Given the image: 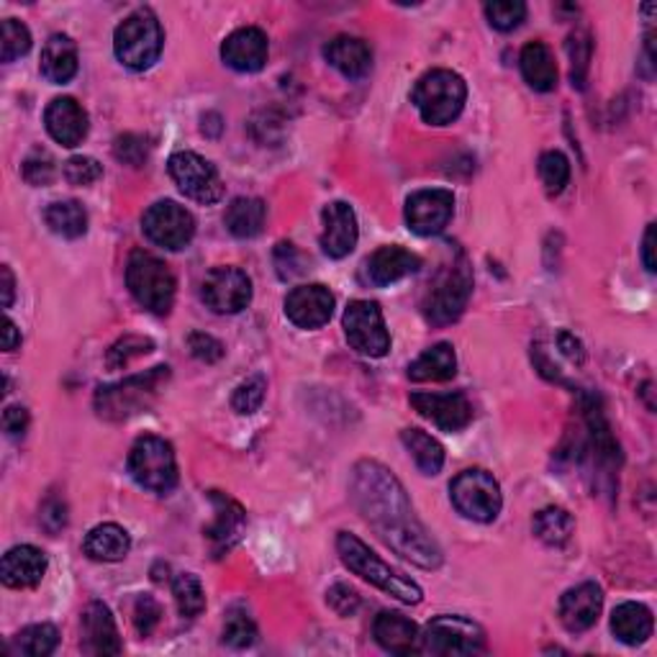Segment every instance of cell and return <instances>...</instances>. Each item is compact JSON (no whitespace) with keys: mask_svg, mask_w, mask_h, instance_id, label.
<instances>
[{"mask_svg":"<svg viewBox=\"0 0 657 657\" xmlns=\"http://www.w3.org/2000/svg\"><path fill=\"white\" fill-rule=\"evenodd\" d=\"M129 472L147 491L159 495L170 493L178 486V463H175L170 442L155 434H144L136 439L129 453Z\"/></svg>","mask_w":657,"mask_h":657,"instance_id":"cell-8","label":"cell"},{"mask_svg":"<svg viewBox=\"0 0 657 657\" xmlns=\"http://www.w3.org/2000/svg\"><path fill=\"white\" fill-rule=\"evenodd\" d=\"M29 49H32V32H29L21 21L5 19L3 36H0V59L9 65V63H13V59L24 57Z\"/></svg>","mask_w":657,"mask_h":657,"instance_id":"cell-41","label":"cell"},{"mask_svg":"<svg viewBox=\"0 0 657 657\" xmlns=\"http://www.w3.org/2000/svg\"><path fill=\"white\" fill-rule=\"evenodd\" d=\"M601 609H603L601 588L595 583H580L563 593L557 614H560V622L565 630L572 634H580V632H588L595 622H599Z\"/></svg>","mask_w":657,"mask_h":657,"instance_id":"cell-21","label":"cell"},{"mask_svg":"<svg viewBox=\"0 0 657 657\" xmlns=\"http://www.w3.org/2000/svg\"><path fill=\"white\" fill-rule=\"evenodd\" d=\"M345 337L355 353L365 357H386L391 349V334L386 328L383 311L376 301H353L347 305L345 319Z\"/></svg>","mask_w":657,"mask_h":657,"instance_id":"cell-11","label":"cell"},{"mask_svg":"<svg viewBox=\"0 0 657 657\" xmlns=\"http://www.w3.org/2000/svg\"><path fill=\"white\" fill-rule=\"evenodd\" d=\"M44 126L52 140L63 147H78L88 136V113L75 98H55L44 111Z\"/></svg>","mask_w":657,"mask_h":657,"instance_id":"cell-20","label":"cell"},{"mask_svg":"<svg viewBox=\"0 0 657 657\" xmlns=\"http://www.w3.org/2000/svg\"><path fill=\"white\" fill-rule=\"evenodd\" d=\"M642 263H645L647 272H655V224L647 226L645 240H642Z\"/></svg>","mask_w":657,"mask_h":657,"instance_id":"cell-55","label":"cell"},{"mask_svg":"<svg viewBox=\"0 0 657 657\" xmlns=\"http://www.w3.org/2000/svg\"><path fill=\"white\" fill-rule=\"evenodd\" d=\"M65 178L73 186H93L103 178V165L93 157H73L65 163Z\"/></svg>","mask_w":657,"mask_h":657,"instance_id":"cell-46","label":"cell"},{"mask_svg":"<svg viewBox=\"0 0 657 657\" xmlns=\"http://www.w3.org/2000/svg\"><path fill=\"white\" fill-rule=\"evenodd\" d=\"M3 430L9 437L19 439L29 430V411L24 407H9L3 411Z\"/></svg>","mask_w":657,"mask_h":657,"instance_id":"cell-52","label":"cell"},{"mask_svg":"<svg viewBox=\"0 0 657 657\" xmlns=\"http://www.w3.org/2000/svg\"><path fill=\"white\" fill-rule=\"evenodd\" d=\"M167 170L180 193L198 203L211 205L224 196V182H221L216 167L196 152H175L167 163Z\"/></svg>","mask_w":657,"mask_h":657,"instance_id":"cell-13","label":"cell"},{"mask_svg":"<svg viewBox=\"0 0 657 657\" xmlns=\"http://www.w3.org/2000/svg\"><path fill=\"white\" fill-rule=\"evenodd\" d=\"M449 499H453L455 509L463 516L472 519V522L488 524L501 514L503 499L501 486L491 472L483 468L463 470L453 483H449Z\"/></svg>","mask_w":657,"mask_h":657,"instance_id":"cell-9","label":"cell"},{"mask_svg":"<svg viewBox=\"0 0 657 657\" xmlns=\"http://www.w3.org/2000/svg\"><path fill=\"white\" fill-rule=\"evenodd\" d=\"M267 219V205L259 198H234L226 209L224 224L236 240H252L263 232Z\"/></svg>","mask_w":657,"mask_h":657,"instance_id":"cell-33","label":"cell"},{"mask_svg":"<svg viewBox=\"0 0 657 657\" xmlns=\"http://www.w3.org/2000/svg\"><path fill=\"white\" fill-rule=\"evenodd\" d=\"M457 372V357L455 347L447 342H439L426 349L424 355H419L414 363L409 365V378L416 383H445L453 380Z\"/></svg>","mask_w":657,"mask_h":657,"instance_id":"cell-30","label":"cell"},{"mask_svg":"<svg viewBox=\"0 0 657 657\" xmlns=\"http://www.w3.org/2000/svg\"><path fill=\"white\" fill-rule=\"evenodd\" d=\"M0 278H3V309H11L13 296H16V280H13L9 265L0 267Z\"/></svg>","mask_w":657,"mask_h":657,"instance_id":"cell-56","label":"cell"},{"mask_svg":"<svg viewBox=\"0 0 657 657\" xmlns=\"http://www.w3.org/2000/svg\"><path fill=\"white\" fill-rule=\"evenodd\" d=\"M201 298L216 313H240L252 301V280L240 267H213L201 282Z\"/></svg>","mask_w":657,"mask_h":657,"instance_id":"cell-14","label":"cell"},{"mask_svg":"<svg viewBox=\"0 0 657 657\" xmlns=\"http://www.w3.org/2000/svg\"><path fill=\"white\" fill-rule=\"evenodd\" d=\"M142 232L157 247L186 249L196 236V219L186 205L175 201H157L142 216Z\"/></svg>","mask_w":657,"mask_h":657,"instance_id":"cell-12","label":"cell"},{"mask_svg":"<svg viewBox=\"0 0 657 657\" xmlns=\"http://www.w3.org/2000/svg\"><path fill=\"white\" fill-rule=\"evenodd\" d=\"M267 34L257 26L236 29L221 44V59L236 73H259L267 63Z\"/></svg>","mask_w":657,"mask_h":657,"instance_id":"cell-19","label":"cell"},{"mask_svg":"<svg viewBox=\"0 0 657 657\" xmlns=\"http://www.w3.org/2000/svg\"><path fill=\"white\" fill-rule=\"evenodd\" d=\"M132 616H134L136 632H140L142 637H149V634L157 630L159 619H163V609H159V603L152 599V595H140L134 603Z\"/></svg>","mask_w":657,"mask_h":657,"instance_id":"cell-48","label":"cell"},{"mask_svg":"<svg viewBox=\"0 0 657 657\" xmlns=\"http://www.w3.org/2000/svg\"><path fill=\"white\" fill-rule=\"evenodd\" d=\"M113 155H116L121 163H126L132 167H142L144 163H147L149 144L140 134H124V136H119L116 144H113Z\"/></svg>","mask_w":657,"mask_h":657,"instance_id":"cell-47","label":"cell"},{"mask_svg":"<svg viewBox=\"0 0 657 657\" xmlns=\"http://www.w3.org/2000/svg\"><path fill=\"white\" fill-rule=\"evenodd\" d=\"M152 349H155V342H152L149 337H140V334H126V337L113 342L109 355H105V365H109L111 370H121V368H126V365L132 363L134 357L149 355Z\"/></svg>","mask_w":657,"mask_h":657,"instance_id":"cell-40","label":"cell"},{"mask_svg":"<svg viewBox=\"0 0 657 657\" xmlns=\"http://www.w3.org/2000/svg\"><path fill=\"white\" fill-rule=\"evenodd\" d=\"M324 57L347 80H363L372 70V49L357 36H334L324 47Z\"/></svg>","mask_w":657,"mask_h":657,"instance_id":"cell-27","label":"cell"},{"mask_svg":"<svg viewBox=\"0 0 657 657\" xmlns=\"http://www.w3.org/2000/svg\"><path fill=\"white\" fill-rule=\"evenodd\" d=\"M82 649L88 655H121V637L111 609L103 601H90L82 611Z\"/></svg>","mask_w":657,"mask_h":657,"instance_id":"cell-22","label":"cell"},{"mask_svg":"<svg viewBox=\"0 0 657 657\" xmlns=\"http://www.w3.org/2000/svg\"><path fill=\"white\" fill-rule=\"evenodd\" d=\"M411 101L432 126H447L460 116L468 101V86L453 70H430L416 80Z\"/></svg>","mask_w":657,"mask_h":657,"instance_id":"cell-4","label":"cell"},{"mask_svg":"<svg viewBox=\"0 0 657 657\" xmlns=\"http://www.w3.org/2000/svg\"><path fill=\"white\" fill-rule=\"evenodd\" d=\"M419 270H422V257L403 247H396V244L376 249L365 263V278L378 288L399 282Z\"/></svg>","mask_w":657,"mask_h":657,"instance_id":"cell-24","label":"cell"},{"mask_svg":"<svg viewBox=\"0 0 657 657\" xmlns=\"http://www.w3.org/2000/svg\"><path fill=\"white\" fill-rule=\"evenodd\" d=\"M486 649V632L465 616H434L422 632V653L442 657L478 655Z\"/></svg>","mask_w":657,"mask_h":657,"instance_id":"cell-10","label":"cell"},{"mask_svg":"<svg viewBox=\"0 0 657 657\" xmlns=\"http://www.w3.org/2000/svg\"><path fill=\"white\" fill-rule=\"evenodd\" d=\"M591 34L586 29H578L576 34L568 40V55H570V65H572V86L583 88L586 86V75H588V65H591Z\"/></svg>","mask_w":657,"mask_h":657,"instance_id":"cell-43","label":"cell"},{"mask_svg":"<svg viewBox=\"0 0 657 657\" xmlns=\"http://www.w3.org/2000/svg\"><path fill=\"white\" fill-rule=\"evenodd\" d=\"M59 645V632L55 624H32L26 630H21L11 642L13 655L26 657H47Z\"/></svg>","mask_w":657,"mask_h":657,"instance_id":"cell-36","label":"cell"},{"mask_svg":"<svg viewBox=\"0 0 657 657\" xmlns=\"http://www.w3.org/2000/svg\"><path fill=\"white\" fill-rule=\"evenodd\" d=\"M47 576V555L34 545H19L3 555L0 580L9 588H34Z\"/></svg>","mask_w":657,"mask_h":657,"instance_id":"cell-23","label":"cell"},{"mask_svg":"<svg viewBox=\"0 0 657 657\" xmlns=\"http://www.w3.org/2000/svg\"><path fill=\"white\" fill-rule=\"evenodd\" d=\"M42 524L47 526L49 532H59L67 524V509L59 499H49L42 506Z\"/></svg>","mask_w":657,"mask_h":657,"instance_id":"cell-53","label":"cell"},{"mask_svg":"<svg viewBox=\"0 0 657 657\" xmlns=\"http://www.w3.org/2000/svg\"><path fill=\"white\" fill-rule=\"evenodd\" d=\"M165 47V32L159 21L149 9L134 11L116 26L113 34V52H116L119 63L129 70H149L163 55Z\"/></svg>","mask_w":657,"mask_h":657,"instance_id":"cell-6","label":"cell"},{"mask_svg":"<svg viewBox=\"0 0 657 657\" xmlns=\"http://www.w3.org/2000/svg\"><path fill=\"white\" fill-rule=\"evenodd\" d=\"M372 637L386 653L416 655L422 653V632L409 616L399 611H383L372 624Z\"/></svg>","mask_w":657,"mask_h":657,"instance_id":"cell-25","label":"cell"},{"mask_svg":"<svg viewBox=\"0 0 657 657\" xmlns=\"http://www.w3.org/2000/svg\"><path fill=\"white\" fill-rule=\"evenodd\" d=\"M44 221L52 232L65 236V240H80L88 232V213L78 201L49 203L44 211Z\"/></svg>","mask_w":657,"mask_h":657,"instance_id":"cell-35","label":"cell"},{"mask_svg":"<svg viewBox=\"0 0 657 657\" xmlns=\"http://www.w3.org/2000/svg\"><path fill=\"white\" fill-rule=\"evenodd\" d=\"M221 639H224V645L234 647V649L252 647L257 642V626L247 614H242V611H232V614L226 616L224 637Z\"/></svg>","mask_w":657,"mask_h":657,"instance_id":"cell-45","label":"cell"},{"mask_svg":"<svg viewBox=\"0 0 657 657\" xmlns=\"http://www.w3.org/2000/svg\"><path fill=\"white\" fill-rule=\"evenodd\" d=\"M401 439L403 445H407L409 455L414 457L416 468L422 470L424 476H437L442 465H445V447L424 430H403Z\"/></svg>","mask_w":657,"mask_h":657,"instance_id":"cell-34","label":"cell"},{"mask_svg":"<svg viewBox=\"0 0 657 657\" xmlns=\"http://www.w3.org/2000/svg\"><path fill=\"white\" fill-rule=\"evenodd\" d=\"M349 491H353L355 506L360 509L365 522L380 534V539L388 547L419 565V568H439V545L414 516V506H411L407 488L401 486V480L386 465L376 460L357 463Z\"/></svg>","mask_w":657,"mask_h":657,"instance_id":"cell-1","label":"cell"},{"mask_svg":"<svg viewBox=\"0 0 657 657\" xmlns=\"http://www.w3.org/2000/svg\"><path fill=\"white\" fill-rule=\"evenodd\" d=\"M326 601H328V606L337 611L339 616H353L357 611V606H360V593H357L353 586L337 583L332 588V591L326 593Z\"/></svg>","mask_w":657,"mask_h":657,"instance_id":"cell-50","label":"cell"},{"mask_svg":"<svg viewBox=\"0 0 657 657\" xmlns=\"http://www.w3.org/2000/svg\"><path fill=\"white\" fill-rule=\"evenodd\" d=\"M82 547H86V555L90 560L119 563L124 560L129 549H132V537H129L124 526L109 522V524H98L96 530H90L86 537V545Z\"/></svg>","mask_w":657,"mask_h":657,"instance_id":"cell-32","label":"cell"},{"mask_svg":"<svg viewBox=\"0 0 657 657\" xmlns=\"http://www.w3.org/2000/svg\"><path fill=\"white\" fill-rule=\"evenodd\" d=\"M211 503L216 506V519H213V524L205 530V537L211 542L213 555L219 557L229 553V549L240 542L244 524H247V514H244L240 503L219 491L211 493Z\"/></svg>","mask_w":657,"mask_h":657,"instance_id":"cell-26","label":"cell"},{"mask_svg":"<svg viewBox=\"0 0 657 657\" xmlns=\"http://www.w3.org/2000/svg\"><path fill=\"white\" fill-rule=\"evenodd\" d=\"M557 347H560V353L568 357L570 363H583V345H580V342L572 337L570 332H560L557 334Z\"/></svg>","mask_w":657,"mask_h":657,"instance_id":"cell-54","label":"cell"},{"mask_svg":"<svg viewBox=\"0 0 657 657\" xmlns=\"http://www.w3.org/2000/svg\"><path fill=\"white\" fill-rule=\"evenodd\" d=\"M24 178L32 182V186H49L52 178H55V165L47 155H34L24 163Z\"/></svg>","mask_w":657,"mask_h":657,"instance_id":"cell-51","label":"cell"},{"mask_svg":"<svg viewBox=\"0 0 657 657\" xmlns=\"http://www.w3.org/2000/svg\"><path fill=\"white\" fill-rule=\"evenodd\" d=\"M126 286L142 309L157 313V316L170 313L178 282H175L170 265L152 255V252H132L126 263Z\"/></svg>","mask_w":657,"mask_h":657,"instance_id":"cell-5","label":"cell"},{"mask_svg":"<svg viewBox=\"0 0 657 657\" xmlns=\"http://www.w3.org/2000/svg\"><path fill=\"white\" fill-rule=\"evenodd\" d=\"M188 349H190V355L196 357V360H201L205 365L219 363L221 357H224V345H221L216 337H211V334H203V332L190 334Z\"/></svg>","mask_w":657,"mask_h":657,"instance_id":"cell-49","label":"cell"},{"mask_svg":"<svg viewBox=\"0 0 657 657\" xmlns=\"http://www.w3.org/2000/svg\"><path fill=\"white\" fill-rule=\"evenodd\" d=\"M337 553L342 557V563H345L355 576L368 580L370 586L380 588V591L393 595V599H399L403 603H422L424 599L422 586H419L416 580H411L409 576H403L401 570H396L393 565L380 560V557L372 553L360 537H355V534L339 532Z\"/></svg>","mask_w":657,"mask_h":657,"instance_id":"cell-2","label":"cell"},{"mask_svg":"<svg viewBox=\"0 0 657 657\" xmlns=\"http://www.w3.org/2000/svg\"><path fill=\"white\" fill-rule=\"evenodd\" d=\"M324 232H321V249L332 259H342L353 255L360 240V226H357V213L345 201H332L324 205Z\"/></svg>","mask_w":657,"mask_h":657,"instance_id":"cell-16","label":"cell"},{"mask_svg":"<svg viewBox=\"0 0 657 657\" xmlns=\"http://www.w3.org/2000/svg\"><path fill=\"white\" fill-rule=\"evenodd\" d=\"M411 407L442 432H460L472 422V407L465 393H414Z\"/></svg>","mask_w":657,"mask_h":657,"instance_id":"cell-18","label":"cell"},{"mask_svg":"<svg viewBox=\"0 0 657 657\" xmlns=\"http://www.w3.org/2000/svg\"><path fill=\"white\" fill-rule=\"evenodd\" d=\"M19 345H21L19 326L13 324L11 319H5L3 321V349H5V353H13V349H19Z\"/></svg>","mask_w":657,"mask_h":657,"instance_id":"cell-57","label":"cell"},{"mask_svg":"<svg viewBox=\"0 0 657 657\" xmlns=\"http://www.w3.org/2000/svg\"><path fill=\"white\" fill-rule=\"evenodd\" d=\"M486 19L499 32H514L524 24L526 5L522 0H493V3H486Z\"/></svg>","mask_w":657,"mask_h":657,"instance_id":"cell-42","label":"cell"},{"mask_svg":"<svg viewBox=\"0 0 657 657\" xmlns=\"http://www.w3.org/2000/svg\"><path fill=\"white\" fill-rule=\"evenodd\" d=\"M653 611L642 606V603L626 601L611 614V632L616 634L619 642H624L630 647H637L653 637Z\"/></svg>","mask_w":657,"mask_h":657,"instance_id":"cell-29","label":"cell"},{"mask_svg":"<svg viewBox=\"0 0 657 657\" xmlns=\"http://www.w3.org/2000/svg\"><path fill=\"white\" fill-rule=\"evenodd\" d=\"M172 595L182 616L196 619L205 609V591L193 572H180L172 580Z\"/></svg>","mask_w":657,"mask_h":657,"instance_id":"cell-38","label":"cell"},{"mask_svg":"<svg viewBox=\"0 0 657 657\" xmlns=\"http://www.w3.org/2000/svg\"><path fill=\"white\" fill-rule=\"evenodd\" d=\"M286 316L298 328H321L334 313V293L321 282L298 286L286 296Z\"/></svg>","mask_w":657,"mask_h":657,"instance_id":"cell-17","label":"cell"},{"mask_svg":"<svg viewBox=\"0 0 657 657\" xmlns=\"http://www.w3.org/2000/svg\"><path fill=\"white\" fill-rule=\"evenodd\" d=\"M265 393H267V380L263 376H252L244 380V383L236 386V391L232 396V409L242 416L255 414V411L263 407Z\"/></svg>","mask_w":657,"mask_h":657,"instance_id":"cell-44","label":"cell"},{"mask_svg":"<svg viewBox=\"0 0 657 657\" xmlns=\"http://www.w3.org/2000/svg\"><path fill=\"white\" fill-rule=\"evenodd\" d=\"M539 178L545 182L549 196L563 193L565 186L570 182V159L557 149L545 152L539 157Z\"/></svg>","mask_w":657,"mask_h":657,"instance_id":"cell-39","label":"cell"},{"mask_svg":"<svg viewBox=\"0 0 657 657\" xmlns=\"http://www.w3.org/2000/svg\"><path fill=\"white\" fill-rule=\"evenodd\" d=\"M455 216V196L445 188L416 190L407 201V224L419 236L445 232Z\"/></svg>","mask_w":657,"mask_h":657,"instance_id":"cell-15","label":"cell"},{"mask_svg":"<svg viewBox=\"0 0 657 657\" xmlns=\"http://www.w3.org/2000/svg\"><path fill=\"white\" fill-rule=\"evenodd\" d=\"M519 65H522V75L526 86L537 93H549L557 86V65L553 52H549L547 44L542 42H530L522 49V57H519Z\"/></svg>","mask_w":657,"mask_h":657,"instance_id":"cell-31","label":"cell"},{"mask_svg":"<svg viewBox=\"0 0 657 657\" xmlns=\"http://www.w3.org/2000/svg\"><path fill=\"white\" fill-rule=\"evenodd\" d=\"M472 293V270L468 259H460L447 265L426 290L422 301V313L432 326H447L463 316L465 305Z\"/></svg>","mask_w":657,"mask_h":657,"instance_id":"cell-7","label":"cell"},{"mask_svg":"<svg viewBox=\"0 0 657 657\" xmlns=\"http://www.w3.org/2000/svg\"><path fill=\"white\" fill-rule=\"evenodd\" d=\"M170 378L167 365H157L140 376L124 378L119 383L101 386L96 391V411L105 422H124L142 411H147L155 403L159 388Z\"/></svg>","mask_w":657,"mask_h":657,"instance_id":"cell-3","label":"cell"},{"mask_svg":"<svg viewBox=\"0 0 657 657\" xmlns=\"http://www.w3.org/2000/svg\"><path fill=\"white\" fill-rule=\"evenodd\" d=\"M576 532V519L570 516V511L560 506L542 509L537 516H534V534L545 542L549 547H560L572 537Z\"/></svg>","mask_w":657,"mask_h":657,"instance_id":"cell-37","label":"cell"},{"mask_svg":"<svg viewBox=\"0 0 657 657\" xmlns=\"http://www.w3.org/2000/svg\"><path fill=\"white\" fill-rule=\"evenodd\" d=\"M40 70L55 86H65L78 75V47L67 34H52L42 49Z\"/></svg>","mask_w":657,"mask_h":657,"instance_id":"cell-28","label":"cell"}]
</instances>
